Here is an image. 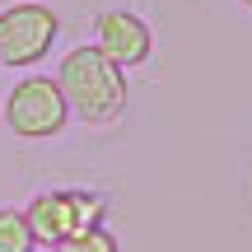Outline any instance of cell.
<instances>
[{"label": "cell", "mask_w": 252, "mask_h": 252, "mask_svg": "<svg viewBox=\"0 0 252 252\" xmlns=\"http://www.w3.org/2000/svg\"><path fill=\"white\" fill-rule=\"evenodd\" d=\"M65 103L80 122L89 126H108L126 112V70L117 61L98 52V47H75L61 56V70H56Z\"/></svg>", "instance_id": "obj_1"}, {"label": "cell", "mask_w": 252, "mask_h": 252, "mask_svg": "<svg viewBox=\"0 0 252 252\" xmlns=\"http://www.w3.org/2000/svg\"><path fill=\"white\" fill-rule=\"evenodd\" d=\"M65 122H70V103L56 75H24L5 94V126L19 140H52L65 131Z\"/></svg>", "instance_id": "obj_2"}, {"label": "cell", "mask_w": 252, "mask_h": 252, "mask_svg": "<svg viewBox=\"0 0 252 252\" xmlns=\"http://www.w3.org/2000/svg\"><path fill=\"white\" fill-rule=\"evenodd\" d=\"M103 210H108V201L98 196V191H84V187H56V191H37L33 201L24 206L28 215V229H33L37 243L56 248L65 243L70 234H84V229H98L103 224Z\"/></svg>", "instance_id": "obj_3"}, {"label": "cell", "mask_w": 252, "mask_h": 252, "mask_svg": "<svg viewBox=\"0 0 252 252\" xmlns=\"http://www.w3.org/2000/svg\"><path fill=\"white\" fill-rule=\"evenodd\" d=\"M56 33H61V19L52 5H37V0H19V5L0 9V65L9 70H28L52 52Z\"/></svg>", "instance_id": "obj_4"}, {"label": "cell", "mask_w": 252, "mask_h": 252, "mask_svg": "<svg viewBox=\"0 0 252 252\" xmlns=\"http://www.w3.org/2000/svg\"><path fill=\"white\" fill-rule=\"evenodd\" d=\"M94 47H98L108 61H117L122 70H131V65H145L150 61V24H145L140 14H131V9H103L98 19H94Z\"/></svg>", "instance_id": "obj_5"}, {"label": "cell", "mask_w": 252, "mask_h": 252, "mask_svg": "<svg viewBox=\"0 0 252 252\" xmlns=\"http://www.w3.org/2000/svg\"><path fill=\"white\" fill-rule=\"evenodd\" d=\"M37 238L28 229V215L14 206H0V252H33Z\"/></svg>", "instance_id": "obj_6"}, {"label": "cell", "mask_w": 252, "mask_h": 252, "mask_svg": "<svg viewBox=\"0 0 252 252\" xmlns=\"http://www.w3.org/2000/svg\"><path fill=\"white\" fill-rule=\"evenodd\" d=\"M52 252H117V238L98 224V229H84V234H70L65 243H56Z\"/></svg>", "instance_id": "obj_7"}, {"label": "cell", "mask_w": 252, "mask_h": 252, "mask_svg": "<svg viewBox=\"0 0 252 252\" xmlns=\"http://www.w3.org/2000/svg\"><path fill=\"white\" fill-rule=\"evenodd\" d=\"M243 5H248V9H252V0H243Z\"/></svg>", "instance_id": "obj_8"}]
</instances>
